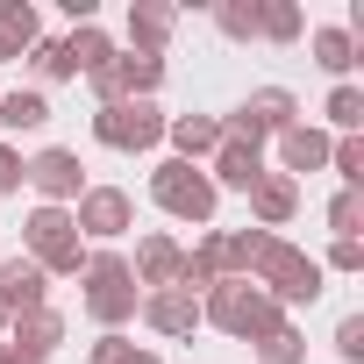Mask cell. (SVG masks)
Instances as JSON below:
<instances>
[{"instance_id":"cell-29","label":"cell","mask_w":364,"mask_h":364,"mask_svg":"<svg viewBox=\"0 0 364 364\" xmlns=\"http://www.w3.org/2000/svg\"><path fill=\"white\" fill-rule=\"evenodd\" d=\"M257 357H264V364H300V357H307V336H300V328H272V336L257 343Z\"/></svg>"},{"instance_id":"cell-5","label":"cell","mask_w":364,"mask_h":364,"mask_svg":"<svg viewBox=\"0 0 364 364\" xmlns=\"http://www.w3.org/2000/svg\"><path fill=\"white\" fill-rule=\"evenodd\" d=\"M250 286L257 293H272L279 307H293V300H314L321 293V264L307 257V250H293V243H264V257H257V272H250Z\"/></svg>"},{"instance_id":"cell-19","label":"cell","mask_w":364,"mask_h":364,"mask_svg":"<svg viewBox=\"0 0 364 364\" xmlns=\"http://www.w3.org/2000/svg\"><path fill=\"white\" fill-rule=\"evenodd\" d=\"M36 50V8L29 0H0V65Z\"/></svg>"},{"instance_id":"cell-34","label":"cell","mask_w":364,"mask_h":364,"mask_svg":"<svg viewBox=\"0 0 364 364\" xmlns=\"http://www.w3.org/2000/svg\"><path fill=\"white\" fill-rule=\"evenodd\" d=\"M22 178H29V171H22V150H15V143H0V193H15Z\"/></svg>"},{"instance_id":"cell-13","label":"cell","mask_w":364,"mask_h":364,"mask_svg":"<svg viewBox=\"0 0 364 364\" xmlns=\"http://www.w3.org/2000/svg\"><path fill=\"white\" fill-rule=\"evenodd\" d=\"M236 114H243V122H250L257 136H286L300 107H293V93H286V86H257V93H250V100H243Z\"/></svg>"},{"instance_id":"cell-10","label":"cell","mask_w":364,"mask_h":364,"mask_svg":"<svg viewBox=\"0 0 364 364\" xmlns=\"http://www.w3.org/2000/svg\"><path fill=\"white\" fill-rule=\"evenodd\" d=\"M293 208H300V186H293L286 171H264L257 186H250V215H257V229H264V236H272V229H286V222H293Z\"/></svg>"},{"instance_id":"cell-9","label":"cell","mask_w":364,"mask_h":364,"mask_svg":"<svg viewBox=\"0 0 364 364\" xmlns=\"http://www.w3.org/2000/svg\"><path fill=\"white\" fill-rule=\"evenodd\" d=\"M264 243H272L264 229H215L200 250L215 257V272H222V279H250V272H257V257H264Z\"/></svg>"},{"instance_id":"cell-6","label":"cell","mask_w":364,"mask_h":364,"mask_svg":"<svg viewBox=\"0 0 364 364\" xmlns=\"http://www.w3.org/2000/svg\"><path fill=\"white\" fill-rule=\"evenodd\" d=\"M93 136H100L107 150H150V143L164 136V114H157L150 100H114V107L93 114Z\"/></svg>"},{"instance_id":"cell-18","label":"cell","mask_w":364,"mask_h":364,"mask_svg":"<svg viewBox=\"0 0 364 364\" xmlns=\"http://www.w3.org/2000/svg\"><path fill=\"white\" fill-rule=\"evenodd\" d=\"M215 178H222V186H236V193H250L257 178H264V157H257L250 143H229V136H222V150H215Z\"/></svg>"},{"instance_id":"cell-33","label":"cell","mask_w":364,"mask_h":364,"mask_svg":"<svg viewBox=\"0 0 364 364\" xmlns=\"http://www.w3.org/2000/svg\"><path fill=\"white\" fill-rule=\"evenodd\" d=\"M336 350H343V364H364V314L336 321Z\"/></svg>"},{"instance_id":"cell-27","label":"cell","mask_w":364,"mask_h":364,"mask_svg":"<svg viewBox=\"0 0 364 364\" xmlns=\"http://www.w3.org/2000/svg\"><path fill=\"white\" fill-rule=\"evenodd\" d=\"M215 286H222V272H215L208 250H193L186 264H178V293H193V300H200V293H215Z\"/></svg>"},{"instance_id":"cell-3","label":"cell","mask_w":364,"mask_h":364,"mask_svg":"<svg viewBox=\"0 0 364 364\" xmlns=\"http://www.w3.org/2000/svg\"><path fill=\"white\" fill-rule=\"evenodd\" d=\"M136 307H143V293H136V272H129L114 250H93V257H86V314H93V321L114 336V328H122Z\"/></svg>"},{"instance_id":"cell-11","label":"cell","mask_w":364,"mask_h":364,"mask_svg":"<svg viewBox=\"0 0 364 364\" xmlns=\"http://www.w3.org/2000/svg\"><path fill=\"white\" fill-rule=\"evenodd\" d=\"M143 321H150L157 336H193V328H200V300L178 293V286H164V293L143 300Z\"/></svg>"},{"instance_id":"cell-15","label":"cell","mask_w":364,"mask_h":364,"mask_svg":"<svg viewBox=\"0 0 364 364\" xmlns=\"http://www.w3.org/2000/svg\"><path fill=\"white\" fill-rule=\"evenodd\" d=\"M178 264H186V250H178L171 236H143V250H136V286H178Z\"/></svg>"},{"instance_id":"cell-40","label":"cell","mask_w":364,"mask_h":364,"mask_svg":"<svg viewBox=\"0 0 364 364\" xmlns=\"http://www.w3.org/2000/svg\"><path fill=\"white\" fill-rule=\"evenodd\" d=\"M129 364H157V357H150V350H136V357H129Z\"/></svg>"},{"instance_id":"cell-4","label":"cell","mask_w":364,"mask_h":364,"mask_svg":"<svg viewBox=\"0 0 364 364\" xmlns=\"http://www.w3.org/2000/svg\"><path fill=\"white\" fill-rule=\"evenodd\" d=\"M150 200L178 222H215V178L200 164H186V157H164L150 171Z\"/></svg>"},{"instance_id":"cell-17","label":"cell","mask_w":364,"mask_h":364,"mask_svg":"<svg viewBox=\"0 0 364 364\" xmlns=\"http://www.w3.org/2000/svg\"><path fill=\"white\" fill-rule=\"evenodd\" d=\"M279 157H286V178H293V171H321V164H328V136L307 129V122H293V129L279 136Z\"/></svg>"},{"instance_id":"cell-12","label":"cell","mask_w":364,"mask_h":364,"mask_svg":"<svg viewBox=\"0 0 364 364\" xmlns=\"http://www.w3.org/2000/svg\"><path fill=\"white\" fill-rule=\"evenodd\" d=\"M43 293H50L43 264H29V257H8V264H0V300H8V314H29V307H43Z\"/></svg>"},{"instance_id":"cell-7","label":"cell","mask_w":364,"mask_h":364,"mask_svg":"<svg viewBox=\"0 0 364 364\" xmlns=\"http://www.w3.org/2000/svg\"><path fill=\"white\" fill-rule=\"evenodd\" d=\"M72 222H79V236H129L136 229V208H129V193L122 186H86L79 193V208H72Z\"/></svg>"},{"instance_id":"cell-1","label":"cell","mask_w":364,"mask_h":364,"mask_svg":"<svg viewBox=\"0 0 364 364\" xmlns=\"http://www.w3.org/2000/svg\"><path fill=\"white\" fill-rule=\"evenodd\" d=\"M200 321H215V328H229V336L264 343L272 328H286V307H279L272 293H257L250 279H222V286L200 300Z\"/></svg>"},{"instance_id":"cell-25","label":"cell","mask_w":364,"mask_h":364,"mask_svg":"<svg viewBox=\"0 0 364 364\" xmlns=\"http://www.w3.org/2000/svg\"><path fill=\"white\" fill-rule=\"evenodd\" d=\"M257 36L293 43V36H300V8H293V0H264V8H257Z\"/></svg>"},{"instance_id":"cell-23","label":"cell","mask_w":364,"mask_h":364,"mask_svg":"<svg viewBox=\"0 0 364 364\" xmlns=\"http://www.w3.org/2000/svg\"><path fill=\"white\" fill-rule=\"evenodd\" d=\"M0 122H8L15 136H22V129H43V122H50V100H43V93H0Z\"/></svg>"},{"instance_id":"cell-20","label":"cell","mask_w":364,"mask_h":364,"mask_svg":"<svg viewBox=\"0 0 364 364\" xmlns=\"http://www.w3.org/2000/svg\"><path fill=\"white\" fill-rule=\"evenodd\" d=\"M114 79H122V100H150V93H157V79H164V58L129 50V58H114Z\"/></svg>"},{"instance_id":"cell-38","label":"cell","mask_w":364,"mask_h":364,"mask_svg":"<svg viewBox=\"0 0 364 364\" xmlns=\"http://www.w3.org/2000/svg\"><path fill=\"white\" fill-rule=\"evenodd\" d=\"M0 364H50V357H29V350H15V343H0Z\"/></svg>"},{"instance_id":"cell-31","label":"cell","mask_w":364,"mask_h":364,"mask_svg":"<svg viewBox=\"0 0 364 364\" xmlns=\"http://www.w3.org/2000/svg\"><path fill=\"white\" fill-rule=\"evenodd\" d=\"M328 122H336L343 136H357V122H364V93H357V86H336V93H328Z\"/></svg>"},{"instance_id":"cell-26","label":"cell","mask_w":364,"mask_h":364,"mask_svg":"<svg viewBox=\"0 0 364 364\" xmlns=\"http://www.w3.org/2000/svg\"><path fill=\"white\" fill-rule=\"evenodd\" d=\"M257 8H264V0H215V22H222V36H257Z\"/></svg>"},{"instance_id":"cell-22","label":"cell","mask_w":364,"mask_h":364,"mask_svg":"<svg viewBox=\"0 0 364 364\" xmlns=\"http://www.w3.org/2000/svg\"><path fill=\"white\" fill-rule=\"evenodd\" d=\"M65 58H72L79 72H100V65H114V43H107V36H100L93 22H79V29L65 36Z\"/></svg>"},{"instance_id":"cell-37","label":"cell","mask_w":364,"mask_h":364,"mask_svg":"<svg viewBox=\"0 0 364 364\" xmlns=\"http://www.w3.org/2000/svg\"><path fill=\"white\" fill-rule=\"evenodd\" d=\"M136 357V343H122V336H100L93 343V364H129Z\"/></svg>"},{"instance_id":"cell-16","label":"cell","mask_w":364,"mask_h":364,"mask_svg":"<svg viewBox=\"0 0 364 364\" xmlns=\"http://www.w3.org/2000/svg\"><path fill=\"white\" fill-rule=\"evenodd\" d=\"M164 136L178 143V157H186V164L222 150V122H215V114H178V122H164Z\"/></svg>"},{"instance_id":"cell-28","label":"cell","mask_w":364,"mask_h":364,"mask_svg":"<svg viewBox=\"0 0 364 364\" xmlns=\"http://www.w3.org/2000/svg\"><path fill=\"white\" fill-rule=\"evenodd\" d=\"M328 229H336V236H357V229H364V193H357V186H343V193L328 200Z\"/></svg>"},{"instance_id":"cell-2","label":"cell","mask_w":364,"mask_h":364,"mask_svg":"<svg viewBox=\"0 0 364 364\" xmlns=\"http://www.w3.org/2000/svg\"><path fill=\"white\" fill-rule=\"evenodd\" d=\"M22 243H29V264H43V279H72L86 272V250H79V222L72 208H36L22 222Z\"/></svg>"},{"instance_id":"cell-8","label":"cell","mask_w":364,"mask_h":364,"mask_svg":"<svg viewBox=\"0 0 364 364\" xmlns=\"http://www.w3.org/2000/svg\"><path fill=\"white\" fill-rule=\"evenodd\" d=\"M22 171H29V186L43 193V208H65V200L86 193V178H79V157H72V150H36Z\"/></svg>"},{"instance_id":"cell-35","label":"cell","mask_w":364,"mask_h":364,"mask_svg":"<svg viewBox=\"0 0 364 364\" xmlns=\"http://www.w3.org/2000/svg\"><path fill=\"white\" fill-rule=\"evenodd\" d=\"M328 264H336V272H364V243H357V236H336Z\"/></svg>"},{"instance_id":"cell-39","label":"cell","mask_w":364,"mask_h":364,"mask_svg":"<svg viewBox=\"0 0 364 364\" xmlns=\"http://www.w3.org/2000/svg\"><path fill=\"white\" fill-rule=\"evenodd\" d=\"M8 321H15V314H8V300H0V336H8Z\"/></svg>"},{"instance_id":"cell-36","label":"cell","mask_w":364,"mask_h":364,"mask_svg":"<svg viewBox=\"0 0 364 364\" xmlns=\"http://www.w3.org/2000/svg\"><path fill=\"white\" fill-rule=\"evenodd\" d=\"M86 86L100 93V107H114V100H122V79H114V65H100V72H86Z\"/></svg>"},{"instance_id":"cell-24","label":"cell","mask_w":364,"mask_h":364,"mask_svg":"<svg viewBox=\"0 0 364 364\" xmlns=\"http://www.w3.org/2000/svg\"><path fill=\"white\" fill-rule=\"evenodd\" d=\"M314 65H321V72H336V79H343V72H350V65H357V43H350V36H343V29H314Z\"/></svg>"},{"instance_id":"cell-32","label":"cell","mask_w":364,"mask_h":364,"mask_svg":"<svg viewBox=\"0 0 364 364\" xmlns=\"http://www.w3.org/2000/svg\"><path fill=\"white\" fill-rule=\"evenodd\" d=\"M29 58H36V72H43V79H79V65L65 58V43H43V36H36V50H29Z\"/></svg>"},{"instance_id":"cell-30","label":"cell","mask_w":364,"mask_h":364,"mask_svg":"<svg viewBox=\"0 0 364 364\" xmlns=\"http://www.w3.org/2000/svg\"><path fill=\"white\" fill-rule=\"evenodd\" d=\"M328 164L343 171V186H357V193H364V143H357V136H343V143H328Z\"/></svg>"},{"instance_id":"cell-21","label":"cell","mask_w":364,"mask_h":364,"mask_svg":"<svg viewBox=\"0 0 364 364\" xmlns=\"http://www.w3.org/2000/svg\"><path fill=\"white\" fill-rule=\"evenodd\" d=\"M171 22H178V15L164 8V0H136V8H129V36H136V50L157 58V43L171 36Z\"/></svg>"},{"instance_id":"cell-14","label":"cell","mask_w":364,"mask_h":364,"mask_svg":"<svg viewBox=\"0 0 364 364\" xmlns=\"http://www.w3.org/2000/svg\"><path fill=\"white\" fill-rule=\"evenodd\" d=\"M8 336H15V350L50 357V350L65 343V314H58V307H29V314H15V321H8Z\"/></svg>"}]
</instances>
